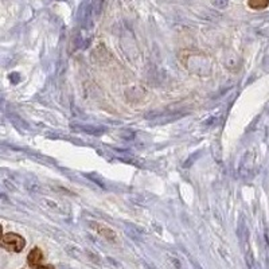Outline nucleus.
<instances>
[{
    "label": "nucleus",
    "mask_w": 269,
    "mask_h": 269,
    "mask_svg": "<svg viewBox=\"0 0 269 269\" xmlns=\"http://www.w3.org/2000/svg\"><path fill=\"white\" fill-rule=\"evenodd\" d=\"M1 246L7 251L19 253V252L23 251V248L26 246V241L19 234L6 233L3 234V237H1Z\"/></svg>",
    "instance_id": "f257e3e1"
},
{
    "label": "nucleus",
    "mask_w": 269,
    "mask_h": 269,
    "mask_svg": "<svg viewBox=\"0 0 269 269\" xmlns=\"http://www.w3.org/2000/svg\"><path fill=\"white\" fill-rule=\"evenodd\" d=\"M42 260L43 253L39 248H34V249L29 253V257H27V261H29V265H30V267H38L39 264L42 263Z\"/></svg>",
    "instance_id": "f03ea898"
},
{
    "label": "nucleus",
    "mask_w": 269,
    "mask_h": 269,
    "mask_svg": "<svg viewBox=\"0 0 269 269\" xmlns=\"http://www.w3.org/2000/svg\"><path fill=\"white\" fill-rule=\"evenodd\" d=\"M269 6V0H249V7L253 10H264Z\"/></svg>",
    "instance_id": "7ed1b4c3"
},
{
    "label": "nucleus",
    "mask_w": 269,
    "mask_h": 269,
    "mask_svg": "<svg viewBox=\"0 0 269 269\" xmlns=\"http://www.w3.org/2000/svg\"><path fill=\"white\" fill-rule=\"evenodd\" d=\"M36 269H50L48 267H36Z\"/></svg>",
    "instance_id": "20e7f679"
}]
</instances>
